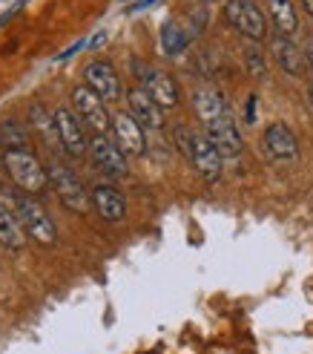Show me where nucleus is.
Returning <instances> with one entry per match:
<instances>
[{
	"mask_svg": "<svg viewBox=\"0 0 313 354\" xmlns=\"http://www.w3.org/2000/svg\"><path fill=\"white\" fill-rule=\"evenodd\" d=\"M0 162H3L9 179L14 182V187L23 190L26 196H32V193H41L49 185L46 165L32 150H6L3 156H0Z\"/></svg>",
	"mask_w": 313,
	"mask_h": 354,
	"instance_id": "nucleus-1",
	"label": "nucleus"
},
{
	"mask_svg": "<svg viewBox=\"0 0 313 354\" xmlns=\"http://www.w3.org/2000/svg\"><path fill=\"white\" fill-rule=\"evenodd\" d=\"M46 176H49V185L55 187L58 199H61V205L66 210H72V214H90L92 193H86L83 182L63 162H58V158H49V162H46Z\"/></svg>",
	"mask_w": 313,
	"mask_h": 354,
	"instance_id": "nucleus-2",
	"label": "nucleus"
},
{
	"mask_svg": "<svg viewBox=\"0 0 313 354\" xmlns=\"http://www.w3.org/2000/svg\"><path fill=\"white\" fill-rule=\"evenodd\" d=\"M14 216H17V222H21L23 234L29 239H34L38 245H55L58 242L55 222H52V216L46 214V207L38 199L21 196L17 205H14Z\"/></svg>",
	"mask_w": 313,
	"mask_h": 354,
	"instance_id": "nucleus-3",
	"label": "nucleus"
},
{
	"mask_svg": "<svg viewBox=\"0 0 313 354\" xmlns=\"http://www.w3.org/2000/svg\"><path fill=\"white\" fill-rule=\"evenodd\" d=\"M224 17L236 32H241L253 44H262L267 38V17L253 0H230L224 6Z\"/></svg>",
	"mask_w": 313,
	"mask_h": 354,
	"instance_id": "nucleus-4",
	"label": "nucleus"
},
{
	"mask_svg": "<svg viewBox=\"0 0 313 354\" xmlns=\"http://www.w3.org/2000/svg\"><path fill=\"white\" fill-rule=\"evenodd\" d=\"M72 107H75L78 118L95 136H107L112 130V115L107 113V101H103L101 95H95L86 84H78L72 90Z\"/></svg>",
	"mask_w": 313,
	"mask_h": 354,
	"instance_id": "nucleus-5",
	"label": "nucleus"
},
{
	"mask_svg": "<svg viewBox=\"0 0 313 354\" xmlns=\"http://www.w3.org/2000/svg\"><path fill=\"white\" fill-rule=\"evenodd\" d=\"M90 156H92L95 167H98L103 176H110V179H124V176L130 173V167H127V153L121 150V147L115 145V138H110V136H92V141H90Z\"/></svg>",
	"mask_w": 313,
	"mask_h": 354,
	"instance_id": "nucleus-6",
	"label": "nucleus"
},
{
	"mask_svg": "<svg viewBox=\"0 0 313 354\" xmlns=\"http://www.w3.org/2000/svg\"><path fill=\"white\" fill-rule=\"evenodd\" d=\"M190 165L196 167V173L201 176L204 182H219L221 179V165L224 158L221 153L213 147V141L207 138V133H193V145H190Z\"/></svg>",
	"mask_w": 313,
	"mask_h": 354,
	"instance_id": "nucleus-7",
	"label": "nucleus"
},
{
	"mask_svg": "<svg viewBox=\"0 0 313 354\" xmlns=\"http://www.w3.org/2000/svg\"><path fill=\"white\" fill-rule=\"evenodd\" d=\"M262 147L265 153L279 165H287V162H296L299 158V141L293 136V130L287 127L285 121H273L267 124V130L262 136Z\"/></svg>",
	"mask_w": 313,
	"mask_h": 354,
	"instance_id": "nucleus-8",
	"label": "nucleus"
},
{
	"mask_svg": "<svg viewBox=\"0 0 313 354\" xmlns=\"http://www.w3.org/2000/svg\"><path fill=\"white\" fill-rule=\"evenodd\" d=\"M55 124H58V136H61V147L72 156L81 158L90 150V138H86L83 121L78 118V113H72L69 107H58L55 110Z\"/></svg>",
	"mask_w": 313,
	"mask_h": 354,
	"instance_id": "nucleus-9",
	"label": "nucleus"
},
{
	"mask_svg": "<svg viewBox=\"0 0 313 354\" xmlns=\"http://www.w3.org/2000/svg\"><path fill=\"white\" fill-rule=\"evenodd\" d=\"M204 133L213 141V147L221 153V158H239L241 150H245V138L239 133V124L233 121V113L213 121V124H207Z\"/></svg>",
	"mask_w": 313,
	"mask_h": 354,
	"instance_id": "nucleus-10",
	"label": "nucleus"
},
{
	"mask_svg": "<svg viewBox=\"0 0 313 354\" xmlns=\"http://www.w3.org/2000/svg\"><path fill=\"white\" fill-rule=\"evenodd\" d=\"M83 84L90 86L95 95L103 101H118L121 98V78L115 73V66L107 61H90L83 66Z\"/></svg>",
	"mask_w": 313,
	"mask_h": 354,
	"instance_id": "nucleus-11",
	"label": "nucleus"
},
{
	"mask_svg": "<svg viewBox=\"0 0 313 354\" xmlns=\"http://www.w3.org/2000/svg\"><path fill=\"white\" fill-rule=\"evenodd\" d=\"M112 138L127 156H144L147 153V130L130 113L112 115Z\"/></svg>",
	"mask_w": 313,
	"mask_h": 354,
	"instance_id": "nucleus-12",
	"label": "nucleus"
},
{
	"mask_svg": "<svg viewBox=\"0 0 313 354\" xmlns=\"http://www.w3.org/2000/svg\"><path fill=\"white\" fill-rule=\"evenodd\" d=\"M127 107H130V115L141 124L144 130L159 133L164 127V110L152 101V95L144 90V86H132V90H127Z\"/></svg>",
	"mask_w": 313,
	"mask_h": 354,
	"instance_id": "nucleus-13",
	"label": "nucleus"
},
{
	"mask_svg": "<svg viewBox=\"0 0 313 354\" xmlns=\"http://www.w3.org/2000/svg\"><path fill=\"white\" fill-rule=\"evenodd\" d=\"M141 86L152 95V101L159 104L161 110H176L179 101H181V90L172 75L161 73V69H144L141 73Z\"/></svg>",
	"mask_w": 313,
	"mask_h": 354,
	"instance_id": "nucleus-14",
	"label": "nucleus"
},
{
	"mask_svg": "<svg viewBox=\"0 0 313 354\" xmlns=\"http://www.w3.org/2000/svg\"><path fill=\"white\" fill-rule=\"evenodd\" d=\"M92 205L103 222H124L127 219V199L115 185H95L92 187Z\"/></svg>",
	"mask_w": 313,
	"mask_h": 354,
	"instance_id": "nucleus-15",
	"label": "nucleus"
},
{
	"mask_svg": "<svg viewBox=\"0 0 313 354\" xmlns=\"http://www.w3.org/2000/svg\"><path fill=\"white\" fill-rule=\"evenodd\" d=\"M193 110H196V115H199V121L204 124V127L219 121V118H224V115H230V107H228V101H224V95L210 84L199 86V90L193 93Z\"/></svg>",
	"mask_w": 313,
	"mask_h": 354,
	"instance_id": "nucleus-16",
	"label": "nucleus"
},
{
	"mask_svg": "<svg viewBox=\"0 0 313 354\" xmlns=\"http://www.w3.org/2000/svg\"><path fill=\"white\" fill-rule=\"evenodd\" d=\"M270 49H273L276 61H279V66L285 69L287 75H293V78H302V75H305V69H307V58L302 55V49H299L296 44H293L290 38H282V35H273Z\"/></svg>",
	"mask_w": 313,
	"mask_h": 354,
	"instance_id": "nucleus-17",
	"label": "nucleus"
},
{
	"mask_svg": "<svg viewBox=\"0 0 313 354\" xmlns=\"http://www.w3.org/2000/svg\"><path fill=\"white\" fill-rule=\"evenodd\" d=\"M29 127L41 136V141L46 147H61V136H58V124H55V113L49 115V110L41 101H34L29 107Z\"/></svg>",
	"mask_w": 313,
	"mask_h": 354,
	"instance_id": "nucleus-18",
	"label": "nucleus"
},
{
	"mask_svg": "<svg viewBox=\"0 0 313 354\" xmlns=\"http://www.w3.org/2000/svg\"><path fill=\"white\" fill-rule=\"evenodd\" d=\"M267 15L276 35H282V38H293V32L299 29V15L290 0H267Z\"/></svg>",
	"mask_w": 313,
	"mask_h": 354,
	"instance_id": "nucleus-19",
	"label": "nucleus"
},
{
	"mask_svg": "<svg viewBox=\"0 0 313 354\" xmlns=\"http://www.w3.org/2000/svg\"><path fill=\"white\" fill-rule=\"evenodd\" d=\"M0 245L12 248V251H21V248L26 245V234H23L21 222H17L14 210L6 207L3 202H0Z\"/></svg>",
	"mask_w": 313,
	"mask_h": 354,
	"instance_id": "nucleus-20",
	"label": "nucleus"
},
{
	"mask_svg": "<svg viewBox=\"0 0 313 354\" xmlns=\"http://www.w3.org/2000/svg\"><path fill=\"white\" fill-rule=\"evenodd\" d=\"M0 147L6 150H26L29 147V130L23 127L21 121H0Z\"/></svg>",
	"mask_w": 313,
	"mask_h": 354,
	"instance_id": "nucleus-21",
	"label": "nucleus"
},
{
	"mask_svg": "<svg viewBox=\"0 0 313 354\" xmlns=\"http://www.w3.org/2000/svg\"><path fill=\"white\" fill-rule=\"evenodd\" d=\"M190 44V35L176 24V21H170L164 29H161V46L167 55H179V52H184Z\"/></svg>",
	"mask_w": 313,
	"mask_h": 354,
	"instance_id": "nucleus-22",
	"label": "nucleus"
},
{
	"mask_svg": "<svg viewBox=\"0 0 313 354\" xmlns=\"http://www.w3.org/2000/svg\"><path fill=\"white\" fill-rule=\"evenodd\" d=\"M245 66H248L250 78H256V81H265V78H267V61H265V52L259 49L256 44H250V46L245 49Z\"/></svg>",
	"mask_w": 313,
	"mask_h": 354,
	"instance_id": "nucleus-23",
	"label": "nucleus"
},
{
	"mask_svg": "<svg viewBox=\"0 0 313 354\" xmlns=\"http://www.w3.org/2000/svg\"><path fill=\"white\" fill-rule=\"evenodd\" d=\"M172 145H176V150H179L184 158H190V145H193V130H187L184 124H176V127H172Z\"/></svg>",
	"mask_w": 313,
	"mask_h": 354,
	"instance_id": "nucleus-24",
	"label": "nucleus"
},
{
	"mask_svg": "<svg viewBox=\"0 0 313 354\" xmlns=\"http://www.w3.org/2000/svg\"><path fill=\"white\" fill-rule=\"evenodd\" d=\"M256 101H259L256 95L248 98V124H253V118H256Z\"/></svg>",
	"mask_w": 313,
	"mask_h": 354,
	"instance_id": "nucleus-25",
	"label": "nucleus"
},
{
	"mask_svg": "<svg viewBox=\"0 0 313 354\" xmlns=\"http://www.w3.org/2000/svg\"><path fill=\"white\" fill-rule=\"evenodd\" d=\"M305 58H307V66L313 69V41H307V46H305Z\"/></svg>",
	"mask_w": 313,
	"mask_h": 354,
	"instance_id": "nucleus-26",
	"label": "nucleus"
},
{
	"mask_svg": "<svg viewBox=\"0 0 313 354\" xmlns=\"http://www.w3.org/2000/svg\"><path fill=\"white\" fill-rule=\"evenodd\" d=\"M155 0H138V3L132 6V12H141V9H147V6H152Z\"/></svg>",
	"mask_w": 313,
	"mask_h": 354,
	"instance_id": "nucleus-27",
	"label": "nucleus"
},
{
	"mask_svg": "<svg viewBox=\"0 0 313 354\" xmlns=\"http://www.w3.org/2000/svg\"><path fill=\"white\" fill-rule=\"evenodd\" d=\"M302 9H305L310 17H313V0H302Z\"/></svg>",
	"mask_w": 313,
	"mask_h": 354,
	"instance_id": "nucleus-28",
	"label": "nucleus"
},
{
	"mask_svg": "<svg viewBox=\"0 0 313 354\" xmlns=\"http://www.w3.org/2000/svg\"><path fill=\"white\" fill-rule=\"evenodd\" d=\"M307 104H310V107H313V84L307 86Z\"/></svg>",
	"mask_w": 313,
	"mask_h": 354,
	"instance_id": "nucleus-29",
	"label": "nucleus"
},
{
	"mask_svg": "<svg viewBox=\"0 0 313 354\" xmlns=\"http://www.w3.org/2000/svg\"><path fill=\"white\" fill-rule=\"evenodd\" d=\"M0 167H3V162H0ZM0 173H3V170H0Z\"/></svg>",
	"mask_w": 313,
	"mask_h": 354,
	"instance_id": "nucleus-30",
	"label": "nucleus"
}]
</instances>
